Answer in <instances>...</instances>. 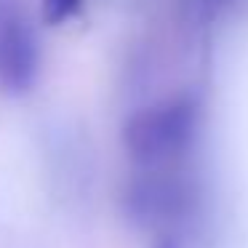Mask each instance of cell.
<instances>
[{"label":"cell","instance_id":"1","mask_svg":"<svg viewBox=\"0 0 248 248\" xmlns=\"http://www.w3.org/2000/svg\"><path fill=\"white\" fill-rule=\"evenodd\" d=\"M200 104L192 93H176L125 120L123 147L136 168H173L198 139Z\"/></svg>","mask_w":248,"mask_h":248},{"label":"cell","instance_id":"2","mask_svg":"<svg viewBox=\"0 0 248 248\" xmlns=\"http://www.w3.org/2000/svg\"><path fill=\"white\" fill-rule=\"evenodd\" d=\"M123 205L134 224L173 235L198 211V184L173 168H139L125 184Z\"/></svg>","mask_w":248,"mask_h":248},{"label":"cell","instance_id":"3","mask_svg":"<svg viewBox=\"0 0 248 248\" xmlns=\"http://www.w3.org/2000/svg\"><path fill=\"white\" fill-rule=\"evenodd\" d=\"M40 46L32 22L16 0H0V88L27 93L38 80Z\"/></svg>","mask_w":248,"mask_h":248},{"label":"cell","instance_id":"4","mask_svg":"<svg viewBox=\"0 0 248 248\" xmlns=\"http://www.w3.org/2000/svg\"><path fill=\"white\" fill-rule=\"evenodd\" d=\"M83 3L86 0H40V19L48 27H59L80 11Z\"/></svg>","mask_w":248,"mask_h":248},{"label":"cell","instance_id":"5","mask_svg":"<svg viewBox=\"0 0 248 248\" xmlns=\"http://www.w3.org/2000/svg\"><path fill=\"white\" fill-rule=\"evenodd\" d=\"M230 6H235V0H195V8L203 19H216Z\"/></svg>","mask_w":248,"mask_h":248},{"label":"cell","instance_id":"6","mask_svg":"<svg viewBox=\"0 0 248 248\" xmlns=\"http://www.w3.org/2000/svg\"><path fill=\"white\" fill-rule=\"evenodd\" d=\"M152 248H182V240L176 235H160Z\"/></svg>","mask_w":248,"mask_h":248}]
</instances>
